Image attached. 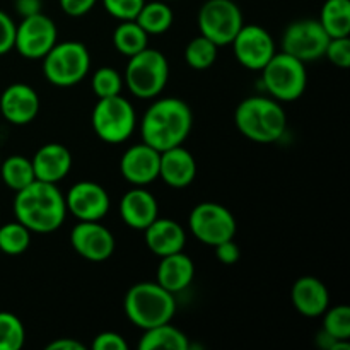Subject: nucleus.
Masks as SVG:
<instances>
[{
    "label": "nucleus",
    "mask_w": 350,
    "mask_h": 350,
    "mask_svg": "<svg viewBox=\"0 0 350 350\" xmlns=\"http://www.w3.org/2000/svg\"><path fill=\"white\" fill-rule=\"evenodd\" d=\"M323 332H327L335 340L350 338V308L347 304L327 308L323 314Z\"/></svg>",
    "instance_id": "nucleus-32"
},
{
    "label": "nucleus",
    "mask_w": 350,
    "mask_h": 350,
    "mask_svg": "<svg viewBox=\"0 0 350 350\" xmlns=\"http://www.w3.org/2000/svg\"><path fill=\"white\" fill-rule=\"evenodd\" d=\"M31 243V231L19 221L7 222L0 228V253L17 256L23 255Z\"/></svg>",
    "instance_id": "nucleus-29"
},
{
    "label": "nucleus",
    "mask_w": 350,
    "mask_h": 350,
    "mask_svg": "<svg viewBox=\"0 0 350 350\" xmlns=\"http://www.w3.org/2000/svg\"><path fill=\"white\" fill-rule=\"evenodd\" d=\"M197 176V163L190 150L183 146L171 147L161 152L159 178L171 188H187Z\"/></svg>",
    "instance_id": "nucleus-19"
},
{
    "label": "nucleus",
    "mask_w": 350,
    "mask_h": 350,
    "mask_svg": "<svg viewBox=\"0 0 350 350\" xmlns=\"http://www.w3.org/2000/svg\"><path fill=\"white\" fill-rule=\"evenodd\" d=\"M318 345H320V347H323V349H327V350H330V347H332V344H334L335 342V338H332L330 335L327 334V332H323L321 330L320 334H318Z\"/></svg>",
    "instance_id": "nucleus-42"
},
{
    "label": "nucleus",
    "mask_w": 350,
    "mask_h": 350,
    "mask_svg": "<svg viewBox=\"0 0 350 350\" xmlns=\"http://www.w3.org/2000/svg\"><path fill=\"white\" fill-rule=\"evenodd\" d=\"M231 44L236 60L248 70H262L277 53L272 34L256 24H243Z\"/></svg>",
    "instance_id": "nucleus-13"
},
{
    "label": "nucleus",
    "mask_w": 350,
    "mask_h": 350,
    "mask_svg": "<svg viewBox=\"0 0 350 350\" xmlns=\"http://www.w3.org/2000/svg\"><path fill=\"white\" fill-rule=\"evenodd\" d=\"M123 77L111 67H101L92 74V91L98 98H111L122 94Z\"/></svg>",
    "instance_id": "nucleus-33"
},
{
    "label": "nucleus",
    "mask_w": 350,
    "mask_h": 350,
    "mask_svg": "<svg viewBox=\"0 0 350 350\" xmlns=\"http://www.w3.org/2000/svg\"><path fill=\"white\" fill-rule=\"evenodd\" d=\"M144 232H146L147 248L159 258L183 252L187 245V232L183 226L171 219L157 217L149 228L144 229Z\"/></svg>",
    "instance_id": "nucleus-22"
},
{
    "label": "nucleus",
    "mask_w": 350,
    "mask_h": 350,
    "mask_svg": "<svg viewBox=\"0 0 350 350\" xmlns=\"http://www.w3.org/2000/svg\"><path fill=\"white\" fill-rule=\"evenodd\" d=\"M14 38H16V24L9 14L0 10V57L14 50Z\"/></svg>",
    "instance_id": "nucleus-36"
},
{
    "label": "nucleus",
    "mask_w": 350,
    "mask_h": 350,
    "mask_svg": "<svg viewBox=\"0 0 350 350\" xmlns=\"http://www.w3.org/2000/svg\"><path fill=\"white\" fill-rule=\"evenodd\" d=\"M96 135L108 144H122L130 139L137 125L135 109L122 94L99 98L91 115Z\"/></svg>",
    "instance_id": "nucleus-8"
},
{
    "label": "nucleus",
    "mask_w": 350,
    "mask_h": 350,
    "mask_svg": "<svg viewBox=\"0 0 350 350\" xmlns=\"http://www.w3.org/2000/svg\"><path fill=\"white\" fill-rule=\"evenodd\" d=\"M70 245L79 256L89 262H105L115 252V236L99 221H79L70 231Z\"/></svg>",
    "instance_id": "nucleus-14"
},
{
    "label": "nucleus",
    "mask_w": 350,
    "mask_h": 350,
    "mask_svg": "<svg viewBox=\"0 0 350 350\" xmlns=\"http://www.w3.org/2000/svg\"><path fill=\"white\" fill-rule=\"evenodd\" d=\"M262 81L273 99L282 103L296 101L306 91V64L286 51L275 53L262 68Z\"/></svg>",
    "instance_id": "nucleus-7"
},
{
    "label": "nucleus",
    "mask_w": 350,
    "mask_h": 350,
    "mask_svg": "<svg viewBox=\"0 0 350 350\" xmlns=\"http://www.w3.org/2000/svg\"><path fill=\"white\" fill-rule=\"evenodd\" d=\"M217 44L200 34L187 44L185 60L195 70H207L217 60Z\"/></svg>",
    "instance_id": "nucleus-30"
},
{
    "label": "nucleus",
    "mask_w": 350,
    "mask_h": 350,
    "mask_svg": "<svg viewBox=\"0 0 350 350\" xmlns=\"http://www.w3.org/2000/svg\"><path fill=\"white\" fill-rule=\"evenodd\" d=\"M188 228L191 234L207 246L234 239L236 219L228 207L215 202H202L190 212Z\"/></svg>",
    "instance_id": "nucleus-10"
},
{
    "label": "nucleus",
    "mask_w": 350,
    "mask_h": 350,
    "mask_svg": "<svg viewBox=\"0 0 350 350\" xmlns=\"http://www.w3.org/2000/svg\"><path fill=\"white\" fill-rule=\"evenodd\" d=\"M161 152L146 142L129 147L120 161V171L130 185L146 187L159 178Z\"/></svg>",
    "instance_id": "nucleus-16"
},
{
    "label": "nucleus",
    "mask_w": 350,
    "mask_h": 350,
    "mask_svg": "<svg viewBox=\"0 0 350 350\" xmlns=\"http://www.w3.org/2000/svg\"><path fill=\"white\" fill-rule=\"evenodd\" d=\"M123 310L135 327L147 330L170 323L176 313V301L173 293L157 282H139L126 293Z\"/></svg>",
    "instance_id": "nucleus-4"
},
{
    "label": "nucleus",
    "mask_w": 350,
    "mask_h": 350,
    "mask_svg": "<svg viewBox=\"0 0 350 350\" xmlns=\"http://www.w3.org/2000/svg\"><path fill=\"white\" fill-rule=\"evenodd\" d=\"M325 57L338 68L350 67V40L349 36L344 38H330L325 50Z\"/></svg>",
    "instance_id": "nucleus-35"
},
{
    "label": "nucleus",
    "mask_w": 350,
    "mask_h": 350,
    "mask_svg": "<svg viewBox=\"0 0 350 350\" xmlns=\"http://www.w3.org/2000/svg\"><path fill=\"white\" fill-rule=\"evenodd\" d=\"M109 195L94 181H79L65 195L67 214L79 221H101L109 212Z\"/></svg>",
    "instance_id": "nucleus-15"
},
{
    "label": "nucleus",
    "mask_w": 350,
    "mask_h": 350,
    "mask_svg": "<svg viewBox=\"0 0 350 350\" xmlns=\"http://www.w3.org/2000/svg\"><path fill=\"white\" fill-rule=\"evenodd\" d=\"M106 12L118 21H133L146 0H103Z\"/></svg>",
    "instance_id": "nucleus-34"
},
{
    "label": "nucleus",
    "mask_w": 350,
    "mask_h": 350,
    "mask_svg": "<svg viewBox=\"0 0 350 350\" xmlns=\"http://www.w3.org/2000/svg\"><path fill=\"white\" fill-rule=\"evenodd\" d=\"M0 113L12 125H27L40 113V96L27 84H10L0 96Z\"/></svg>",
    "instance_id": "nucleus-17"
},
{
    "label": "nucleus",
    "mask_w": 350,
    "mask_h": 350,
    "mask_svg": "<svg viewBox=\"0 0 350 350\" xmlns=\"http://www.w3.org/2000/svg\"><path fill=\"white\" fill-rule=\"evenodd\" d=\"M140 350H188L190 349V340L180 328L173 327L170 323L157 325V327L144 330V335L139 342Z\"/></svg>",
    "instance_id": "nucleus-24"
},
{
    "label": "nucleus",
    "mask_w": 350,
    "mask_h": 350,
    "mask_svg": "<svg viewBox=\"0 0 350 350\" xmlns=\"http://www.w3.org/2000/svg\"><path fill=\"white\" fill-rule=\"evenodd\" d=\"M41 60L44 79L57 88H72L79 84L91 68V55L81 41L55 43Z\"/></svg>",
    "instance_id": "nucleus-6"
},
{
    "label": "nucleus",
    "mask_w": 350,
    "mask_h": 350,
    "mask_svg": "<svg viewBox=\"0 0 350 350\" xmlns=\"http://www.w3.org/2000/svg\"><path fill=\"white\" fill-rule=\"evenodd\" d=\"M137 24L146 31L147 34H163L173 26L174 14L173 9L163 0H154V2H146L137 14Z\"/></svg>",
    "instance_id": "nucleus-25"
},
{
    "label": "nucleus",
    "mask_w": 350,
    "mask_h": 350,
    "mask_svg": "<svg viewBox=\"0 0 350 350\" xmlns=\"http://www.w3.org/2000/svg\"><path fill=\"white\" fill-rule=\"evenodd\" d=\"M245 21L238 3L232 0H207L198 10V29L217 46L231 44Z\"/></svg>",
    "instance_id": "nucleus-9"
},
{
    "label": "nucleus",
    "mask_w": 350,
    "mask_h": 350,
    "mask_svg": "<svg viewBox=\"0 0 350 350\" xmlns=\"http://www.w3.org/2000/svg\"><path fill=\"white\" fill-rule=\"evenodd\" d=\"M214 248H215V256H217L219 262L224 263V265H232V263H236L239 258H241V250H239V246L236 245L234 239H228V241L219 243V245L214 246Z\"/></svg>",
    "instance_id": "nucleus-38"
},
{
    "label": "nucleus",
    "mask_w": 350,
    "mask_h": 350,
    "mask_svg": "<svg viewBox=\"0 0 350 350\" xmlns=\"http://www.w3.org/2000/svg\"><path fill=\"white\" fill-rule=\"evenodd\" d=\"M41 0H14V7H16V12L21 17H29L34 14L41 12Z\"/></svg>",
    "instance_id": "nucleus-40"
},
{
    "label": "nucleus",
    "mask_w": 350,
    "mask_h": 350,
    "mask_svg": "<svg viewBox=\"0 0 350 350\" xmlns=\"http://www.w3.org/2000/svg\"><path fill=\"white\" fill-rule=\"evenodd\" d=\"M156 277V282L166 291L173 294L181 293L193 282L195 265L190 256L185 255L183 252L161 256Z\"/></svg>",
    "instance_id": "nucleus-23"
},
{
    "label": "nucleus",
    "mask_w": 350,
    "mask_h": 350,
    "mask_svg": "<svg viewBox=\"0 0 350 350\" xmlns=\"http://www.w3.org/2000/svg\"><path fill=\"white\" fill-rule=\"evenodd\" d=\"M291 301L297 313L308 318H318L327 311L330 294L327 286L317 277H301L291 289Z\"/></svg>",
    "instance_id": "nucleus-21"
},
{
    "label": "nucleus",
    "mask_w": 350,
    "mask_h": 350,
    "mask_svg": "<svg viewBox=\"0 0 350 350\" xmlns=\"http://www.w3.org/2000/svg\"><path fill=\"white\" fill-rule=\"evenodd\" d=\"M26 342L24 325L16 314L0 311V350H19Z\"/></svg>",
    "instance_id": "nucleus-31"
},
{
    "label": "nucleus",
    "mask_w": 350,
    "mask_h": 350,
    "mask_svg": "<svg viewBox=\"0 0 350 350\" xmlns=\"http://www.w3.org/2000/svg\"><path fill=\"white\" fill-rule=\"evenodd\" d=\"M0 176H2V181L5 183V187H9L14 191L23 190V188H26L27 185H31L36 180L34 178L33 163H31V159H27L24 156L7 157L2 163Z\"/></svg>",
    "instance_id": "nucleus-28"
},
{
    "label": "nucleus",
    "mask_w": 350,
    "mask_h": 350,
    "mask_svg": "<svg viewBox=\"0 0 350 350\" xmlns=\"http://www.w3.org/2000/svg\"><path fill=\"white\" fill-rule=\"evenodd\" d=\"M236 129L246 139L258 144H272L282 139L287 116L277 99L252 96L243 99L234 111Z\"/></svg>",
    "instance_id": "nucleus-3"
},
{
    "label": "nucleus",
    "mask_w": 350,
    "mask_h": 350,
    "mask_svg": "<svg viewBox=\"0 0 350 350\" xmlns=\"http://www.w3.org/2000/svg\"><path fill=\"white\" fill-rule=\"evenodd\" d=\"M14 215L31 232H53L62 228L67 217L65 195L55 183L34 180L26 188L16 191Z\"/></svg>",
    "instance_id": "nucleus-1"
},
{
    "label": "nucleus",
    "mask_w": 350,
    "mask_h": 350,
    "mask_svg": "<svg viewBox=\"0 0 350 350\" xmlns=\"http://www.w3.org/2000/svg\"><path fill=\"white\" fill-rule=\"evenodd\" d=\"M330 38L350 34V0H327L318 19Z\"/></svg>",
    "instance_id": "nucleus-26"
},
{
    "label": "nucleus",
    "mask_w": 350,
    "mask_h": 350,
    "mask_svg": "<svg viewBox=\"0 0 350 350\" xmlns=\"http://www.w3.org/2000/svg\"><path fill=\"white\" fill-rule=\"evenodd\" d=\"M120 215L129 228L144 231L159 217V205L150 191L135 187L126 191L120 200Z\"/></svg>",
    "instance_id": "nucleus-18"
},
{
    "label": "nucleus",
    "mask_w": 350,
    "mask_h": 350,
    "mask_svg": "<svg viewBox=\"0 0 350 350\" xmlns=\"http://www.w3.org/2000/svg\"><path fill=\"white\" fill-rule=\"evenodd\" d=\"M170 79V64L159 50L147 46L130 57L123 82L140 99H154L164 91Z\"/></svg>",
    "instance_id": "nucleus-5"
},
{
    "label": "nucleus",
    "mask_w": 350,
    "mask_h": 350,
    "mask_svg": "<svg viewBox=\"0 0 350 350\" xmlns=\"http://www.w3.org/2000/svg\"><path fill=\"white\" fill-rule=\"evenodd\" d=\"M92 349L94 350H126L129 344L125 338L116 332H103L92 342Z\"/></svg>",
    "instance_id": "nucleus-37"
},
{
    "label": "nucleus",
    "mask_w": 350,
    "mask_h": 350,
    "mask_svg": "<svg viewBox=\"0 0 350 350\" xmlns=\"http://www.w3.org/2000/svg\"><path fill=\"white\" fill-rule=\"evenodd\" d=\"M62 10L70 17H82L91 12L98 0H58Z\"/></svg>",
    "instance_id": "nucleus-39"
},
{
    "label": "nucleus",
    "mask_w": 350,
    "mask_h": 350,
    "mask_svg": "<svg viewBox=\"0 0 350 350\" xmlns=\"http://www.w3.org/2000/svg\"><path fill=\"white\" fill-rule=\"evenodd\" d=\"M58 29L53 19L38 12L34 16L23 17V23L16 26L14 50L27 60H40L57 43Z\"/></svg>",
    "instance_id": "nucleus-12"
},
{
    "label": "nucleus",
    "mask_w": 350,
    "mask_h": 350,
    "mask_svg": "<svg viewBox=\"0 0 350 350\" xmlns=\"http://www.w3.org/2000/svg\"><path fill=\"white\" fill-rule=\"evenodd\" d=\"M113 44L125 57H133L149 46V34L135 21H122L113 31Z\"/></svg>",
    "instance_id": "nucleus-27"
},
{
    "label": "nucleus",
    "mask_w": 350,
    "mask_h": 350,
    "mask_svg": "<svg viewBox=\"0 0 350 350\" xmlns=\"http://www.w3.org/2000/svg\"><path fill=\"white\" fill-rule=\"evenodd\" d=\"M330 36L318 19H299L286 27L282 36V51L297 60L310 64L325 57Z\"/></svg>",
    "instance_id": "nucleus-11"
},
{
    "label": "nucleus",
    "mask_w": 350,
    "mask_h": 350,
    "mask_svg": "<svg viewBox=\"0 0 350 350\" xmlns=\"http://www.w3.org/2000/svg\"><path fill=\"white\" fill-rule=\"evenodd\" d=\"M193 125L191 109L183 99L161 98L154 101L144 113L140 132L147 146L156 150L183 146Z\"/></svg>",
    "instance_id": "nucleus-2"
},
{
    "label": "nucleus",
    "mask_w": 350,
    "mask_h": 350,
    "mask_svg": "<svg viewBox=\"0 0 350 350\" xmlns=\"http://www.w3.org/2000/svg\"><path fill=\"white\" fill-rule=\"evenodd\" d=\"M46 350H85V345L74 338H57L46 345Z\"/></svg>",
    "instance_id": "nucleus-41"
},
{
    "label": "nucleus",
    "mask_w": 350,
    "mask_h": 350,
    "mask_svg": "<svg viewBox=\"0 0 350 350\" xmlns=\"http://www.w3.org/2000/svg\"><path fill=\"white\" fill-rule=\"evenodd\" d=\"M31 163L36 180L57 185L70 173L72 154L62 144H44L34 152Z\"/></svg>",
    "instance_id": "nucleus-20"
}]
</instances>
